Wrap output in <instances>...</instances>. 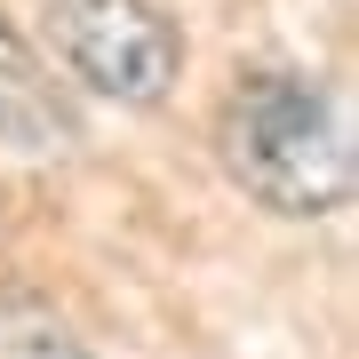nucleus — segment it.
<instances>
[{"label": "nucleus", "instance_id": "obj_4", "mask_svg": "<svg viewBox=\"0 0 359 359\" xmlns=\"http://www.w3.org/2000/svg\"><path fill=\"white\" fill-rule=\"evenodd\" d=\"M0 359H88V351L40 311H0Z\"/></svg>", "mask_w": 359, "mask_h": 359}, {"label": "nucleus", "instance_id": "obj_1", "mask_svg": "<svg viewBox=\"0 0 359 359\" xmlns=\"http://www.w3.org/2000/svg\"><path fill=\"white\" fill-rule=\"evenodd\" d=\"M216 152L271 216H335L351 200V136L311 72H248L216 112Z\"/></svg>", "mask_w": 359, "mask_h": 359}, {"label": "nucleus", "instance_id": "obj_2", "mask_svg": "<svg viewBox=\"0 0 359 359\" xmlns=\"http://www.w3.org/2000/svg\"><path fill=\"white\" fill-rule=\"evenodd\" d=\"M48 40L65 56V72L112 104H160L184 80V32L152 0H56Z\"/></svg>", "mask_w": 359, "mask_h": 359}, {"label": "nucleus", "instance_id": "obj_3", "mask_svg": "<svg viewBox=\"0 0 359 359\" xmlns=\"http://www.w3.org/2000/svg\"><path fill=\"white\" fill-rule=\"evenodd\" d=\"M0 144H16V152H65V144H80V112H72L65 80L25 48V32L8 16H0Z\"/></svg>", "mask_w": 359, "mask_h": 359}]
</instances>
